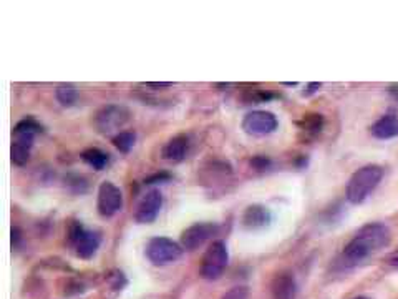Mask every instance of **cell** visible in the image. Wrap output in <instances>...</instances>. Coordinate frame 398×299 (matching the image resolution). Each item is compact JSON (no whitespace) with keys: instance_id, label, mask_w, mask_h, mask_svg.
<instances>
[{"instance_id":"obj_1","label":"cell","mask_w":398,"mask_h":299,"mask_svg":"<svg viewBox=\"0 0 398 299\" xmlns=\"http://www.w3.org/2000/svg\"><path fill=\"white\" fill-rule=\"evenodd\" d=\"M392 241V233L383 223H368L356 233L352 240L345 245L342 258L349 266L361 264L363 261L387 248Z\"/></svg>"},{"instance_id":"obj_2","label":"cell","mask_w":398,"mask_h":299,"mask_svg":"<svg viewBox=\"0 0 398 299\" xmlns=\"http://www.w3.org/2000/svg\"><path fill=\"white\" fill-rule=\"evenodd\" d=\"M383 178V168L380 165H365L352 175L345 189L347 201L352 205H362Z\"/></svg>"},{"instance_id":"obj_3","label":"cell","mask_w":398,"mask_h":299,"mask_svg":"<svg viewBox=\"0 0 398 299\" xmlns=\"http://www.w3.org/2000/svg\"><path fill=\"white\" fill-rule=\"evenodd\" d=\"M70 245L74 246L75 254L81 259H92L102 245V238L97 231L85 230L80 221H70L69 230H66Z\"/></svg>"},{"instance_id":"obj_4","label":"cell","mask_w":398,"mask_h":299,"mask_svg":"<svg viewBox=\"0 0 398 299\" xmlns=\"http://www.w3.org/2000/svg\"><path fill=\"white\" fill-rule=\"evenodd\" d=\"M229 263V253L228 246L224 241H214L213 245L206 250L201 261V278L206 281H216L223 276V273L226 271Z\"/></svg>"},{"instance_id":"obj_5","label":"cell","mask_w":398,"mask_h":299,"mask_svg":"<svg viewBox=\"0 0 398 299\" xmlns=\"http://www.w3.org/2000/svg\"><path fill=\"white\" fill-rule=\"evenodd\" d=\"M129 117H131V113H129L127 107L107 105L100 108L93 115V127L102 135H113L115 131L119 133V130L127 125Z\"/></svg>"},{"instance_id":"obj_6","label":"cell","mask_w":398,"mask_h":299,"mask_svg":"<svg viewBox=\"0 0 398 299\" xmlns=\"http://www.w3.org/2000/svg\"><path fill=\"white\" fill-rule=\"evenodd\" d=\"M146 258L155 266H166L183 256V246L165 236H155L146 245Z\"/></svg>"},{"instance_id":"obj_7","label":"cell","mask_w":398,"mask_h":299,"mask_svg":"<svg viewBox=\"0 0 398 299\" xmlns=\"http://www.w3.org/2000/svg\"><path fill=\"white\" fill-rule=\"evenodd\" d=\"M279 127V120L272 112L267 110H254L249 112L246 117L242 118V130L247 135L254 136H266L274 133Z\"/></svg>"},{"instance_id":"obj_8","label":"cell","mask_w":398,"mask_h":299,"mask_svg":"<svg viewBox=\"0 0 398 299\" xmlns=\"http://www.w3.org/2000/svg\"><path fill=\"white\" fill-rule=\"evenodd\" d=\"M219 226L216 223L201 221L194 223L189 228H186L181 235V246L186 251H194L203 246L206 241H209L213 236L218 235Z\"/></svg>"},{"instance_id":"obj_9","label":"cell","mask_w":398,"mask_h":299,"mask_svg":"<svg viewBox=\"0 0 398 299\" xmlns=\"http://www.w3.org/2000/svg\"><path fill=\"white\" fill-rule=\"evenodd\" d=\"M98 213L103 218H112L122 211L123 208V194L117 184L112 182H103L98 188V199H97Z\"/></svg>"},{"instance_id":"obj_10","label":"cell","mask_w":398,"mask_h":299,"mask_svg":"<svg viewBox=\"0 0 398 299\" xmlns=\"http://www.w3.org/2000/svg\"><path fill=\"white\" fill-rule=\"evenodd\" d=\"M163 208V194L160 189H150L140 198L136 205L135 211V220L141 225H150L160 215Z\"/></svg>"},{"instance_id":"obj_11","label":"cell","mask_w":398,"mask_h":299,"mask_svg":"<svg viewBox=\"0 0 398 299\" xmlns=\"http://www.w3.org/2000/svg\"><path fill=\"white\" fill-rule=\"evenodd\" d=\"M35 141V133L30 131H13V140H12V148H11V156L12 163L17 166L27 165V161L30 160V151Z\"/></svg>"},{"instance_id":"obj_12","label":"cell","mask_w":398,"mask_h":299,"mask_svg":"<svg viewBox=\"0 0 398 299\" xmlns=\"http://www.w3.org/2000/svg\"><path fill=\"white\" fill-rule=\"evenodd\" d=\"M272 223V213L269 208L262 205H251L242 215V226L247 231H259Z\"/></svg>"},{"instance_id":"obj_13","label":"cell","mask_w":398,"mask_h":299,"mask_svg":"<svg viewBox=\"0 0 398 299\" xmlns=\"http://www.w3.org/2000/svg\"><path fill=\"white\" fill-rule=\"evenodd\" d=\"M189 151V139L186 135H176L171 140H168L161 150L163 160L171 161V163H180L186 158Z\"/></svg>"},{"instance_id":"obj_14","label":"cell","mask_w":398,"mask_h":299,"mask_svg":"<svg viewBox=\"0 0 398 299\" xmlns=\"http://www.w3.org/2000/svg\"><path fill=\"white\" fill-rule=\"evenodd\" d=\"M272 299H295L297 283L291 273H279L271 284Z\"/></svg>"},{"instance_id":"obj_15","label":"cell","mask_w":398,"mask_h":299,"mask_svg":"<svg viewBox=\"0 0 398 299\" xmlns=\"http://www.w3.org/2000/svg\"><path fill=\"white\" fill-rule=\"evenodd\" d=\"M372 136L378 140H392L398 136V115L397 113H385L370 127Z\"/></svg>"},{"instance_id":"obj_16","label":"cell","mask_w":398,"mask_h":299,"mask_svg":"<svg viewBox=\"0 0 398 299\" xmlns=\"http://www.w3.org/2000/svg\"><path fill=\"white\" fill-rule=\"evenodd\" d=\"M81 160L88 166H92L93 170H97V172H102L105 166L108 165L110 156L100 148H88L81 153Z\"/></svg>"},{"instance_id":"obj_17","label":"cell","mask_w":398,"mask_h":299,"mask_svg":"<svg viewBox=\"0 0 398 299\" xmlns=\"http://www.w3.org/2000/svg\"><path fill=\"white\" fill-rule=\"evenodd\" d=\"M55 98L62 107H74L78 100V90L71 83H60L55 88Z\"/></svg>"},{"instance_id":"obj_18","label":"cell","mask_w":398,"mask_h":299,"mask_svg":"<svg viewBox=\"0 0 398 299\" xmlns=\"http://www.w3.org/2000/svg\"><path fill=\"white\" fill-rule=\"evenodd\" d=\"M112 141H113L115 148H117L118 151H122V153H128V151H131V148L136 143V133L131 130L119 131L113 136Z\"/></svg>"},{"instance_id":"obj_19","label":"cell","mask_w":398,"mask_h":299,"mask_svg":"<svg viewBox=\"0 0 398 299\" xmlns=\"http://www.w3.org/2000/svg\"><path fill=\"white\" fill-rule=\"evenodd\" d=\"M299 125L305 133H309V135H312V136H317L324 128V117L317 115V113L305 115L304 118H302V122L299 123Z\"/></svg>"},{"instance_id":"obj_20","label":"cell","mask_w":398,"mask_h":299,"mask_svg":"<svg viewBox=\"0 0 398 299\" xmlns=\"http://www.w3.org/2000/svg\"><path fill=\"white\" fill-rule=\"evenodd\" d=\"M65 184L66 188L74 193H85L86 188H88L86 180L83 177H80V175H69V177L65 178Z\"/></svg>"},{"instance_id":"obj_21","label":"cell","mask_w":398,"mask_h":299,"mask_svg":"<svg viewBox=\"0 0 398 299\" xmlns=\"http://www.w3.org/2000/svg\"><path fill=\"white\" fill-rule=\"evenodd\" d=\"M13 131H30V133H37L38 131H42V125L38 123L37 120H33V118H23V120H21L17 123L16 127H13Z\"/></svg>"},{"instance_id":"obj_22","label":"cell","mask_w":398,"mask_h":299,"mask_svg":"<svg viewBox=\"0 0 398 299\" xmlns=\"http://www.w3.org/2000/svg\"><path fill=\"white\" fill-rule=\"evenodd\" d=\"M221 299H249V288L247 286H234L228 293L223 294Z\"/></svg>"},{"instance_id":"obj_23","label":"cell","mask_w":398,"mask_h":299,"mask_svg":"<svg viewBox=\"0 0 398 299\" xmlns=\"http://www.w3.org/2000/svg\"><path fill=\"white\" fill-rule=\"evenodd\" d=\"M271 165H272L271 158H267V156L264 155H257L251 160V166L254 170H257V172H266V170L271 168Z\"/></svg>"},{"instance_id":"obj_24","label":"cell","mask_w":398,"mask_h":299,"mask_svg":"<svg viewBox=\"0 0 398 299\" xmlns=\"http://www.w3.org/2000/svg\"><path fill=\"white\" fill-rule=\"evenodd\" d=\"M110 281H112V286L115 291H122V288L127 284V279H124V274L119 271H115L110 274Z\"/></svg>"},{"instance_id":"obj_25","label":"cell","mask_w":398,"mask_h":299,"mask_svg":"<svg viewBox=\"0 0 398 299\" xmlns=\"http://www.w3.org/2000/svg\"><path fill=\"white\" fill-rule=\"evenodd\" d=\"M168 180H171V175L170 173H156L153 175V177L146 178L145 183L146 184H155V183H165Z\"/></svg>"},{"instance_id":"obj_26","label":"cell","mask_w":398,"mask_h":299,"mask_svg":"<svg viewBox=\"0 0 398 299\" xmlns=\"http://www.w3.org/2000/svg\"><path fill=\"white\" fill-rule=\"evenodd\" d=\"M22 240V233L17 226H12V248H18Z\"/></svg>"},{"instance_id":"obj_27","label":"cell","mask_w":398,"mask_h":299,"mask_svg":"<svg viewBox=\"0 0 398 299\" xmlns=\"http://www.w3.org/2000/svg\"><path fill=\"white\" fill-rule=\"evenodd\" d=\"M145 85L151 88H171L172 87L171 82H148Z\"/></svg>"},{"instance_id":"obj_28","label":"cell","mask_w":398,"mask_h":299,"mask_svg":"<svg viewBox=\"0 0 398 299\" xmlns=\"http://www.w3.org/2000/svg\"><path fill=\"white\" fill-rule=\"evenodd\" d=\"M322 87V83H319V82H314V83H309L307 85V88H305V92H304V95H307V97H309V95H312V93H315L317 92V90Z\"/></svg>"},{"instance_id":"obj_29","label":"cell","mask_w":398,"mask_h":299,"mask_svg":"<svg viewBox=\"0 0 398 299\" xmlns=\"http://www.w3.org/2000/svg\"><path fill=\"white\" fill-rule=\"evenodd\" d=\"M388 92H390L392 97H393V98H395V100H397V102H398V85H392V87H390V88H388Z\"/></svg>"},{"instance_id":"obj_30","label":"cell","mask_w":398,"mask_h":299,"mask_svg":"<svg viewBox=\"0 0 398 299\" xmlns=\"http://www.w3.org/2000/svg\"><path fill=\"white\" fill-rule=\"evenodd\" d=\"M392 266H395V268H398V256H393V258H390V261H388Z\"/></svg>"},{"instance_id":"obj_31","label":"cell","mask_w":398,"mask_h":299,"mask_svg":"<svg viewBox=\"0 0 398 299\" xmlns=\"http://www.w3.org/2000/svg\"><path fill=\"white\" fill-rule=\"evenodd\" d=\"M352 299H370V298H365V296H357V298H352Z\"/></svg>"}]
</instances>
